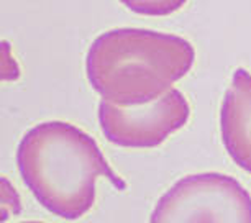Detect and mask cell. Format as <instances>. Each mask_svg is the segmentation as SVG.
Returning <instances> with one entry per match:
<instances>
[{"mask_svg": "<svg viewBox=\"0 0 251 223\" xmlns=\"http://www.w3.org/2000/svg\"><path fill=\"white\" fill-rule=\"evenodd\" d=\"M17 166L25 186L46 210L79 220L96 203V181L107 177L118 191V177L89 133L68 122H45L30 128L18 143Z\"/></svg>", "mask_w": 251, "mask_h": 223, "instance_id": "cell-1", "label": "cell"}, {"mask_svg": "<svg viewBox=\"0 0 251 223\" xmlns=\"http://www.w3.org/2000/svg\"><path fill=\"white\" fill-rule=\"evenodd\" d=\"M194 61L196 50L182 36L146 28H113L92 41L86 74L102 100L136 107L171 91Z\"/></svg>", "mask_w": 251, "mask_h": 223, "instance_id": "cell-2", "label": "cell"}, {"mask_svg": "<svg viewBox=\"0 0 251 223\" xmlns=\"http://www.w3.org/2000/svg\"><path fill=\"white\" fill-rule=\"evenodd\" d=\"M150 223H251V196L231 175H186L156 202Z\"/></svg>", "mask_w": 251, "mask_h": 223, "instance_id": "cell-3", "label": "cell"}, {"mask_svg": "<svg viewBox=\"0 0 251 223\" xmlns=\"http://www.w3.org/2000/svg\"><path fill=\"white\" fill-rule=\"evenodd\" d=\"M189 118L191 105L174 87L146 105L118 107L107 100L99 103V125L103 136L122 148H156L181 130Z\"/></svg>", "mask_w": 251, "mask_h": 223, "instance_id": "cell-4", "label": "cell"}, {"mask_svg": "<svg viewBox=\"0 0 251 223\" xmlns=\"http://www.w3.org/2000/svg\"><path fill=\"white\" fill-rule=\"evenodd\" d=\"M220 131L226 153L251 174V74L243 68L233 73L220 108Z\"/></svg>", "mask_w": 251, "mask_h": 223, "instance_id": "cell-5", "label": "cell"}, {"mask_svg": "<svg viewBox=\"0 0 251 223\" xmlns=\"http://www.w3.org/2000/svg\"><path fill=\"white\" fill-rule=\"evenodd\" d=\"M130 12L145 17H166L181 10L189 0H118Z\"/></svg>", "mask_w": 251, "mask_h": 223, "instance_id": "cell-6", "label": "cell"}, {"mask_svg": "<svg viewBox=\"0 0 251 223\" xmlns=\"http://www.w3.org/2000/svg\"><path fill=\"white\" fill-rule=\"evenodd\" d=\"M0 186H2V223H3L12 215H20L22 200L18 192L13 189L12 182L8 181L5 175H2V179H0Z\"/></svg>", "mask_w": 251, "mask_h": 223, "instance_id": "cell-7", "label": "cell"}, {"mask_svg": "<svg viewBox=\"0 0 251 223\" xmlns=\"http://www.w3.org/2000/svg\"><path fill=\"white\" fill-rule=\"evenodd\" d=\"M20 77V68L12 56L8 41H2V80H15Z\"/></svg>", "mask_w": 251, "mask_h": 223, "instance_id": "cell-8", "label": "cell"}, {"mask_svg": "<svg viewBox=\"0 0 251 223\" xmlns=\"http://www.w3.org/2000/svg\"><path fill=\"white\" fill-rule=\"evenodd\" d=\"M22 223H45V222H22Z\"/></svg>", "mask_w": 251, "mask_h": 223, "instance_id": "cell-9", "label": "cell"}]
</instances>
